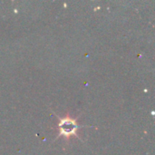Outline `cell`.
Here are the masks:
<instances>
[{"label":"cell","instance_id":"1","mask_svg":"<svg viewBox=\"0 0 155 155\" xmlns=\"http://www.w3.org/2000/svg\"><path fill=\"white\" fill-rule=\"evenodd\" d=\"M59 128H60V134L67 136V135H71V134H75L78 126L76 124L75 121H74L70 118H64L60 121Z\"/></svg>","mask_w":155,"mask_h":155}]
</instances>
